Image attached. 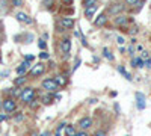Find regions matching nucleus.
Masks as SVG:
<instances>
[{
  "mask_svg": "<svg viewBox=\"0 0 151 136\" xmlns=\"http://www.w3.org/2000/svg\"><path fill=\"white\" fill-rule=\"evenodd\" d=\"M55 80H56V83H58L59 86H64V85H67V79H65L64 76H56V77H55Z\"/></svg>",
  "mask_w": 151,
  "mask_h": 136,
  "instance_id": "obj_18",
  "label": "nucleus"
},
{
  "mask_svg": "<svg viewBox=\"0 0 151 136\" xmlns=\"http://www.w3.org/2000/svg\"><path fill=\"white\" fill-rule=\"evenodd\" d=\"M76 136H88L86 132H79V133H76Z\"/></svg>",
  "mask_w": 151,
  "mask_h": 136,
  "instance_id": "obj_32",
  "label": "nucleus"
},
{
  "mask_svg": "<svg viewBox=\"0 0 151 136\" xmlns=\"http://www.w3.org/2000/svg\"><path fill=\"white\" fill-rule=\"evenodd\" d=\"M3 109L6 110L8 114H11V112H14V110L17 109V103H15V100L14 98H6V100L3 101Z\"/></svg>",
  "mask_w": 151,
  "mask_h": 136,
  "instance_id": "obj_3",
  "label": "nucleus"
},
{
  "mask_svg": "<svg viewBox=\"0 0 151 136\" xmlns=\"http://www.w3.org/2000/svg\"><path fill=\"white\" fill-rule=\"evenodd\" d=\"M9 3H11L9 0H0V15H5L8 12V9L11 6Z\"/></svg>",
  "mask_w": 151,
  "mask_h": 136,
  "instance_id": "obj_11",
  "label": "nucleus"
},
{
  "mask_svg": "<svg viewBox=\"0 0 151 136\" xmlns=\"http://www.w3.org/2000/svg\"><path fill=\"white\" fill-rule=\"evenodd\" d=\"M118 71L122 74V76L125 77V79H127V80H132V76H130V74L127 73V71H125V68L124 67H118Z\"/></svg>",
  "mask_w": 151,
  "mask_h": 136,
  "instance_id": "obj_19",
  "label": "nucleus"
},
{
  "mask_svg": "<svg viewBox=\"0 0 151 136\" xmlns=\"http://www.w3.org/2000/svg\"><path fill=\"white\" fill-rule=\"evenodd\" d=\"M60 26L64 27V30H67V29H73V26H74V20H73V18H68V17H62V18H60Z\"/></svg>",
  "mask_w": 151,
  "mask_h": 136,
  "instance_id": "obj_7",
  "label": "nucleus"
},
{
  "mask_svg": "<svg viewBox=\"0 0 151 136\" xmlns=\"http://www.w3.org/2000/svg\"><path fill=\"white\" fill-rule=\"evenodd\" d=\"M15 18H17L20 23H24V24H32V23H33V20H32L27 14H24V12H17Z\"/></svg>",
  "mask_w": 151,
  "mask_h": 136,
  "instance_id": "obj_6",
  "label": "nucleus"
},
{
  "mask_svg": "<svg viewBox=\"0 0 151 136\" xmlns=\"http://www.w3.org/2000/svg\"><path fill=\"white\" fill-rule=\"evenodd\" d=\"M59 47H60V52H62V53L68 55V53H70V50H71V41H70L68 38L60 40V44H59Z\"/></svg>",
  "mask_w": 151,
  "mask_h": 136,
  "instance_id": "obj_5",
  "label": "nucleus"
},
{
  "mask_svg": "<svg viewBox=\"0 0 151 136\" xmlns=\"http://www.w3.org/2000/svg\"><path fill=\"white\" fill-rule=\"evenodd\" d=\"M40 58H41V59H48V58H50V55H48L47 52H42V53L40 55Z\"/></svg>",
  "mask_w": 151,
  "mask_h": 136,
  "instance_id": "obj_29",
  "label": "nucleus"
},
{
  "mask_svg": "<svg viewBox=\"0 0 151 136\" xmlns=\"http://www.w3.org/2000/svg\"><path fill=\"white\" fill-rule=\"evenodd\" d=\"M106 23H107V17H106L104 14H101L100 17H97V18H95V21H94V24H95L97 27H101V26H104Z\"/></svg>",
  "mask_w": 151,
  "mask_h": 136,
  "instance_id": "obj_13",
  "label": "nucleus"
},
{
  "mask_svg": "<svg viewBox=\"0 0 151 136\" xmlns=\"http://www.w3.org/2000/svg\"><path fill=\"white\" fill-rule=\"evenodd\" d=\"M38 47H40L41 50H45V47H47L45 41H44V40H40V41H38Z\"/></svg>",
  "mask_w": 151,
  "mask_h": 136,
  "instance_id": "obj_25",
  "label": "nucleus"
},
{
  "mask_svg": "<svg viewBox=\"0 0 151 136\" xmlns=\"http://www.w3.org/2000/svg\"><path fill=\"white\" fill-rule=\"evenodd\" d=\"M6 119V115H0V121H5Z\"/></svg>",
  "mask_w": 151,
  "mask_h": 136,
  "instance_id": "obj_38",
  "label": "nucleus"
},
{
  "mask_svg": "<svg viewBox=\"0 0 151 136\" xmlns=\"http://www.w3.org/2000/svg\"><path fill=\"white\" fill-rule=\"evenodd\" d=\"M42 88L48 92H56V91H59V85L56 83L55 79H45V80H42Z\"/></svg>",
  "mask_w": 151,
  "mask_h": 136,
  "instance_id": "obj_2",
  "label": "nucleus"
},
{
  "mask_svg": "<svg viewBox=\"0 0 151 136\" xmlns=\"http://www.w3.org/2000/svg\"><path fill=\"white\" fill-rule=\"evenodd\" d=\"M103 55H104V58H107L109 60H112V59H113V56L109 53V50H107V48H104V50H103Z\"/></svg>",
  "mask_w": 151,
  "mask_h": 136,
  "instance_id": "obj_28",
  "label": "nucleus"
},
{
  "mask_svg": "<svg viewBox=\"0 0 151 136\" xmlns=\"http://www.w3.org/2000/svg\"><path fill=\"white\" fill-rule=\"evenodd\" d=\"M26 80H27V77L20 76V77H17V79L14 80V85H15V86H21V85H24V83H26Z\"/></svg>",
  "mask_w": 151,
  "mask_h": 136,
  "instance_id": "obj_17",
  "label": "nucleus"
},
{
  "mask_svg": "<svg viewBox=\"0 0 151 136\" xmlns=\"http://www.w3.org/2000/svg\"><path fill=\"white\" fill-rule=\"evenodd\" d=\"M130 32V35H134V33H137V27H133L132 30H129Z\"/></svg>",
  "mask_w": 151,
  "mask_h": 136,
  "instance_id": "obj_33",
  "label": "nucleus"
},
{
  "mask_svg": "<svg viewBox=\"0 0 151 136\" xmlns=\"http://www.w3.org/2000/svg\"><path fill=\"white\" fill-rule=\"evenodd\" d=\"M53 3H55V0H42V5H44L45 8H48V9L53 6Z\"/></svg>",
  "mask_w": 151,
  "mask_h": 136,
  "instance_id": "obj_24",
  "label": "nucleus"
},
{
  "mask_svg": "<svg viewBox=\"0 0 151 136\" xmlns=\"http://www.w3.org/2000/svg\"><path fill=\"white\" fill-rule=\"evenodd\" d=\"M65 127H67V124H65V122H60V124L58 126V129H56V133H55V136H60V132L64 130Z\"/></svg>",
  "mask_w": 151,
  "mask_h": 136,
  "instance_id": "obj_22",
  "label": "nucleus"
},
{
  "mask_svg": "<svg viewBox=\"0 0 151 136\" xmlns=\"http://www.w3.org/2000/svg\"><path fill=\"white\" fill-rule=\"evenodd\" d=\"M97 12V6H89V8H85V17L86 18H91L94 14Z\"/></svg>",
  "mask_w": 151,
  "mask_h": 136,
  "instance_id": "obj_14",
  "label": "nucleus"
},
{
  "mask_svg": "<svg viewBox=\"0 0 151 136\" xmlns=\"http://www.w3.org/2000/svg\"><path fill=\"white\" fill-rule=\"evenodd\" d=\"M136 101H137V107L141 110L145 109V95L142 92H136Z\"/></svg>",
  "mask_w": 151,
  "mask_h": 136,
  "instance_id": "obj_10",
  "label": "nucleus"
},
{
  "mask_svg": "<svg viewBox=\"0 0 151 136\" xmlns=\"http://www.w3.org/2000/svg\"><path fill=\"white\" fill-rule=\"evenodd\" d=\"M44 71H45V65L40 62V64L33 65V68L30 70V76H33V77H38V76H41V74H44Z\"/></svg>",
  "mask_w": 151,
  "mask_h": 136,
  "instance_id": "obj_4",
  "label": "nucleus"
},
{
  "mask_svg": "<svg viewBox=\"0 0 151 136\" xmlns=\"http://www.w3.org/2000/svg\"><path fill=\"white\" fill-rule=\"evenodd\" d=\"M11 3H12V6H21L23 5V0H11Z\"/></svg>",
  "mask_w": 151,
  "mask_h": 136,
  "instance_id": "obj_27",
  "label": "nucleus"
},
{
  "mask_svg": "<svg viewBox=\"0 0 151 136\" xmlns=\"http://www.w3.org/2000/svg\"><path fill=\"white\" fill-rule=\"evenodd\" d=\"M91 126H92V119L89 117H85V118H82L79 121V127L80 129H89Z\"/></svg>",
  "mask_w": 151,
  "mask_h": 136,
  "instance_id": "obj_9",
  "label": "nucleus"
},
{
  "mask_svg": "<svg viewBox=\"0 0 151 136\" xmlns=\"http://www.w3.org/2000/svg\"><path fill=\"white\" fill-rule=\"evenodd\" d=\"M83 5H85V8H89V6H97L98 2H97V0H85Z\"/></svg>",
  "mask_w": 151,
  "mask_h": 136,
  "instance_id": "obj_20",
  "label": "nucleus"
},
{
  "mask_svg": "<svg viewBox=\"0 0 151 136\" xmlns=\"http://www.w3.org/2000/svg\"><path fill=\"white\" fill-rule=\"evenodd\" d=\"M62 3H64V5H71L73 0H62Z\"/></svg>",
  "mask_w": 151,
  "mask_h": 136,
  "instance_id": "obj_34",
  "label": "nucleus"
},
{
  "mask_svg": "<svg viewBox=\"0 0 151 136\" xmlns=\"http://www.w3.org/2000/svg\"><path fill=\"white\" fill-rule=\"evenodd\" d=\"M94 136H106V133H104V132H97Z\"/></svg>",
  "mask_w": 151,
  "mask_h": 136,
  "instance_id": "obj_35",
  "label": "nucleus"
},
{
  "mask_svg": "<svg viewBox=\"0 0 151 136\" xmlns=\"http://www.w3.org/2000/svg\"><path fill=\"white\" fill-rule=\"evenodd\" d=\"M26 60H29V62H30V60H33V56H30V55L26 56Z\"/></svg>",
  "mask_w": 151,
  "mask_h": 136,
  "instance_id": "obj_36",
  "label": "nucleus"
},
{
  "mask_svg": "<svg viewBox=\"0 0 151 136\" xmlns=\"http://www.w3.org/2000/svg\"><path fill=\"white\" fill-rule=\"evenodd\" d=\"M40 136H50V132H44V133H41Z\"/></svg>",
  "mask_w": 151,
  "mask_h": 136,
  "instance_id": "obj_37",
  "label": "nucleus"
},
{
  "mask_svg": "<svg viewBox=\"0 0 151 136\" xmlns=\"http://www.w3.org/2000/svg\"><path fill=\"white\" fill-rule=\"evenodd\" d=\"M23 118H24V115H23V114H18V115L15 117V121H18V122H20V121H23Z\"/></svg>",
  "mask_w": 151,
  "mask_h": 136,
  "instance_id": "obj_30",
  "label": "nucleus"
},
{
  "mask_svg": "<svg viewBox=\"0 0 151 136\" xmlns=\"http://www.w3.org/2000/svg\"><path fill=\"white\" fill-rule=\"evenodd\" d=\"M52 101H53L52 95H44V97H42V103H44V104H50Z\"/></svg>",
  "mask_w": 151,
  "mask_h": 136,
  "instance_id": "obj_23",
  "label": "nucleus"
},
{
  "mask_svg": "<svg viewBox=\"0 0 151 136\" xmlns=\"http://www.w3.org/2000/svg\"><path fill=\"white\" fill-rule=\"evenodd\" d=\"M133 67H137V68H142L144 67V60L142 59H133Z\"/></svg>",
  "mask_w": 151,
  "mask_h": 136,
  "instance_id": "obj_21",
  "label": "nucleus"
},
{
  "mask_svg": "<svg viewBox=\"0 0 151 136\" xmlns=\"http://www.w3.org/2000/svg\"><path fill=\"white\" fill-rule=\"evenodd\" d=\"M115 23H116V26H121V27H124L125 24L129 23V18H127V17H122V15H121V17H118V18L115 20Z\"/></svg>",
  "mask_w": 151,
  "mask_h": 136,
  "instance_id": "obj_16",
  "label": "nucleus"
},
{
  "mask_svg": "<svg viewBox=\"0 0 151 136\" xmlns=\"http://www.w3.org/2000/svg\"><path fill=\"white\" fill-rule=\"evenodd\" d=\"M116 41H118V44H119V45H122V44H124V38H122V36H118Z\"/></svg>",
  "mask_w": 151,
  "mask_h": 136,
  "instance_id": "obj_31",
  "label": "nucleus"
},
{
  "mask_svg": "<svg viewBox=\"0 0 151 136\" xmlns=\"http://www.w3.org/2000/svg\"><path fill=\"white\" fill-rule=\"evenodd\" d=\"M122 11H124V5H121V3H113L112 6H109V14L110 15H116Z\"/></svg>",
  "mask_w": 151,
  "mask_h": 136,
  "instance_id": "obj_8",
  "label": "nucleus"
},
{
  "mask_svg": "<svg viewBox=\"0 0 151 136\" xmlns=\"http://www.w3.org/2000/svg\"><path fill=\"white\" fill-rule=\"evenodd\" d=\"M125 3H127L129 6H134V5H137L139 3V0H124Z\"/></svg>",
  "mask_w": 151,
  "mask_h": 136,
  "instance_id": "obj_26",
  "label": "nucleus"
},
{
  "mask_svg": "<svg viewBox=\"0 0 151 136\" xmlns=\"http://www.w3.org/2000/svg\"><path fill=\"white\" fill-rule=\"evenodd\" d=\"M0 62H2V53H0Z\"/></svg>",
  "mask_w": 151,
  "mask_h": 136,
  "instance_id": "obj_39",
  "label": "nucleus"
},
{
  "mask_svg": "<svg viewBox=\"0 0 151 136\" xmlns=\"http://www.w3.org/2000/svg\"><path fill=\"white\" fill-rule=\"evenodd\" d=\"M29 67H30L29 60H24L23 64H20V67H17V73L20 74V76H23V74H26V71H27Z\"/></svg>",
  "mask_w": 151,
  "mask_h": 136,
  "instance_id": "obj_12",
  "label": "nucleus"
},
{
  "mask_svg": "<svg viewBox=\"0 0 151 136\" xmlns=\"http://www.w3.org/2000/svg\"><path fill=\"white\" fill-rule=\"evenodd\" d=\"M35 95H36V92H35V88H24L23 91H21V94H20V100L23 101V103H26V104H29L32 100H35Z\"/></svg>",
  "mask_w": 151,
  "mask_h": 136,
  "instance_id": "obj_1",
  "label": "nucleus"
},
{
  "mask_svg": "<svg viewBox=\"0 0 151 136\" xmlns=\"http://www.w3.org/2000/svg\"><path fill=\"white\" fill-rule=\"evenodd\" d=\"M76 127L73 126V124H67V127H65V135L67 136H76Z\"/></svg>",
  "mask_w": 151,
  "mask_h": 136,
  "instance_id": "obj_15",
  "label": "nucleus"
}]
</instances>
